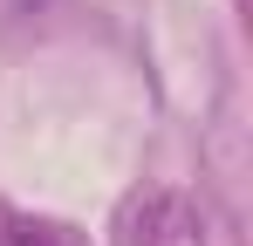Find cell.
<instances>
[{
	"mask_svg": "<svg viewBox=\"0 0 253 246\" xmlns=\"http://www.w3.org/2000/svg\"><path fill=\"white\" fill-rule=\"evenodd\" d=\"M0 246H89L69 219H42V212H14L0 226Z\"/></svg>",
	"mask_w": 253,
	"mask_h": 246,
	"instance_id": "obj_2",
	"label": "cell"
},
{
	"mask_svg": "<svg viewBox=\"0 0 253 246\" xmlns=\"http://www.w3.org/2000/svg\"><path fill=\"white\" fill-rule=\"evenodd\" d=\"M117 246H206V219L199 205L171 185H151V192H130L124 212H117Z\"/></svg>",
	"mask_w": 253,
	"mask_h": 246,
	"instance_id": "obj_1",
	"label": "cell"
}]
</instances>
